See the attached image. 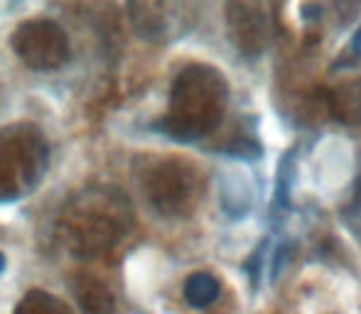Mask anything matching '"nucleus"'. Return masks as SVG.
<instances>
[{"label": "nucleus", "mask_w": 361, "mask_h": 314, "mask_svg": "<svg viewBox=\"0 0 361 314\" xmlns=\"http://www.w3.org/2000/svg\"><path fill=\"white\" fill-rule=\"evenodd\" d=\"M352 49H354V54H359V57H361V27H359V32L354 34V39H352Z\"/></svg>", "instance_id": "ddd939ff"}, {"label": "nucleus", "mask_w": 361, "mask_h": 314, "mask_svg": "<svg viewBox=\"0 0 361 314\" xmlns=\"http://www.w3.org/2000/svg\"><path fill=\"white\" fill-rule=\"evenodd\" d=\"M5 268H8V260H5V256L0 253V275L5 272Z\"/></svg>", "instance_id": "4468645a"}, {"label": "nucleus", "mask_w": 361, "mask_h": 314, "mask_svg": "<svg viewBox=\"0 0 361 314\" xmlns=\"http://www.w3.org/2000/svg\"><path fill=\"white\" fill-rule=\"evenodd\" d=\"M226 32L238 54L256 59L263 54L271 27H268L266 0H226Z\"/></svg>", "instance_id": "0eeeda50"}, {"label": "nucleus", "mask_w": 361, "mask_h": 314, "mask_svg": "<svg viewBox=\"0 0 361 314\" xmlns=\"http://www.w3.org/2000/svg\"><path fill=\"white\" fill-rule=\"evenodd\" d=\"M327 108L342 123H361V81H344L327 94Z\"/></svg>", "instance_id": "6e6552de"}, {"label": "nucleus", "mask_w": 361, "mask_h": 314, "mask_svg": "<svg viewBox=\"0 0 361 314\" xmlns=\"http://www.w3.org/2000/svg\"><path fill=\"white\" fill-rule=\"evenodd\" d=\"M49 170V143L35 123L0 128V204L30 196Z\"/></svg>", "instance_id": "7ed1b4c3"}, {"label": "nucleus", "mask_w": 361, "mask_h": 314, "mask_svg": "<svg viewBox=\"0 0 361 314\" xmlns=\"http://www.w3.org/2000/svg\"><path fill=\"white\" fill-rule=\"evenodd\" d=\"M10 47L32 72H57L72 57V44L64 27L47 18H32L18 25L10 37Z\"/></svg>", "instance_id": "39448f33"}, {"label": "nucleus", "mask_w": 361, "mask_h": 314, "mask_svg": "<svg viewBox=\"0 0 361 314\" xmlns=\"http://www.w3.org/2000/svg\"><path fill=\"white\" fill-rule=\"evenodd\" d=\"M344 221H347V226L352 229V234L361 238V184L357 187V194H354L352 204L344 211Z\"/></svg>", "instance_id": "f8f14e48"}, {"label": "nucleus", "mask_w": 361, "mask_h": 314, "mask_svg": "<svg viewBox=\"0 0 361 314\" xmlns=\"http://www.w3.org/2000/svg\"><path fill=\"white\" fill-rule=\"evenodd\" d=\"M228 81L216 67L192 62L177 72L167 111L152 128L177 143H200L216 133L228 108Z\"/></svg>", "instance_id": "f257e3e1"}, {"label": "nucleus", "mask_w": 361, "mask_h": 314, "mask_svg": "<svg viewBox=\"0 0 361 314\" xmlns=\"http://www.w3.org/2000/svg\"><path fill=\"white\" fill-rule=\"evenodd\" d=\"M135 226L128 196L116 187H89L69 196L59 214V238L76 258H99L114 251Z\"/></svg>", "instance_id": "f03ea898"}, {"label": "nucleus", "mask_w": 361, "mask_h": 314, "mask_svg": "<svg viewBox=\"0 0 361 314\" xmlns=\"http://www.w3.org/2000/svg\"><path fill=\"white\" fill-rule=\"evenodd\" d=\"M145 199L165 219H187L204 199V172L182 157H160L147 162L140 177Z\"/></svg>", "instance_id": "20e7f679"}, {"label": "nucleus", "mask_w": 361, "mask_h": 314, "mask_svg": "<svg viewBox=\"0 0 361 314\" xmlns=\"http://www.w3.org/2000/svg\"><path fill=\"white\" fill-rule=\"evenodd\" d=\"M72 290L76 295V302L84 312H114L116 300L111 290L101 280L91 275H79L72 282Z\"/></svg>", "instance_id": "1a4fd4ad"}, {"label": "nucleus", "mask_w": 361, "mask_h": 314, "mask_svg": "<svg viewBox=\"0 0 361 314\" xmlns=\"http://www.w3.org/2000/svg\"><path fill=\"white\" fill-rule=\"evenodd\" d=\"M72 307L67 305V302L57 300L54 295H49L47 290H39V287H35V290L25 292L23 300L15 305V312L25 314H42V312H69Z\"/></svg>", "instance_id": "9b49d317"}, {"label": "nucleus", "mask_w": 361, "mask_h": 314, "mask_svg": "<svg viewBox=\"0 0 361 314\" xmlns=\"http://www.w3.org/2000/svg\"><path fill=\"white\" fill-rule=\"evenodd\" d=\"M221 295V285L212 272H192L185 280V300L195 310H207Z\"/></svg>", "instance_id": "9d476101"}, {"label": "nucleus", "mask_w": 361, "mask_h": 314, "mask_svg": "<svg viewBox=\"0 0 361 314\" xmlns=\"http://www.w3.org/2000/svg\"><path fill=\"white\" fill-rule=\"evenodd\" d=\"M197 0H128L133 30L147 42H177L197 20Z\"/></svg>", "instance_id": "423d86ee"}]
</instances>
